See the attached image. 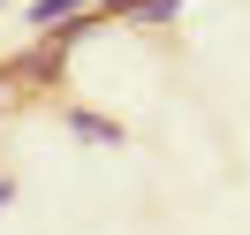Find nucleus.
Listing matches in <instances>:
<instances>
[{"label": "nucleus", "mask_w": 250, "mask_h": 235, "mask_svg": "<svg viewBox=\"0 0 250 235\" xmlns=\"http://www.w3.org/2000/svg\"><path fill=\"white\" fill-rule=\"evenodd\" d=\"M68 129H76V137H91V144H122V129L99 122V114H68Z\"/></svg>", "instance_id": "nucleus-2"}, {"label": "nucleus", "mask_w": 250, "mask_h": 235, "mask_svg": "<svg viewBox=\"0 0 250 235\" xmlns=\"http://www.w3.org/2000/svg\"><path fill=\"white\" fill-rule=\"evenodd\" d=\"M76 8H83V0H31V23L53 31V23H76Z\"/></svg>", "instance_id": "nucleus-1"}]
</instances>
